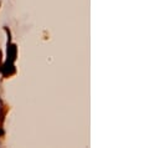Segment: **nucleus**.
Segmentation results:
<instances>
[{"label":"nucleus","mask_w":160,"mask_h":148,"mask_svg":"<svg viewBox=\"0 0 160 148\" xmlns=\"http://www.w3.org/2000/svg\"><path fill=\"white\" fill-rule=\"evenodd\" d=\"M16 56H17V47L15 44H12L10 46H8V61L12 64L14 61L16 60Z\"/></svg>","instance_id":"f257e3e1"},{"label":"nucleus","mask_w":160,"mask_h":148,"mask_svg":"<svg viewBox=\"0 0 160 148\" xmlns=\"http://www.w3.org/2000/svg\"><path fill=\"white\" fill-rule=\"evenodd\" d=\"M9 110H10L9 105H6V103L1 105V107H0V126H3V122H4V119H5V117H6Z\"/></svg>","instance_id":"f03ea898"}]
</instances>
